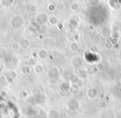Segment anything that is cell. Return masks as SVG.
Returning <instances> with one entry per match:
<instances>
[{
    "label": "cell",
    "mask_w": 121,
    "mask_h": 118,
    "mask_svg": "<svg viewBox=\"0 0 121 118\" xmlns=\"http://www.w3.org/2000/svg\"><path fill=\"white\" fill-rule=\"evenodd\" d=\"M37 10H38V7H37V4H32L29 6V11H30L31 13H37Z\"/></svg>",
    "instance_id": "obj_26"
},
{
    "label": "cell",
    "mask_w": 121,
    "mask_h": 118,
    "mask_svg": "<svg viewBox=\"0 0 121 118\" xmlns=\"http://www.w3.org/2000/svg\"><path fill=\"white\" fill-rule=\"evenodd\" d=\"M47 9L48 12L52 13L56 9V4H53V3H50V4H48L47 5Z\"/></svg>",
    "instance_id": "obj_20"
},
{
    "label": "cell",
    "mask_w": 121,
    "mask_h": 118,
    "mask_svg": "<svg viewBox=\"0 0 121 118\" xmlns=\"http://www.w3.org/2000/svg\"><path fill=\"white\" fill-rule=\"evenodd\" d=\"M80 107V103L77 100H70L66 104V108L71 111H75Z\"/></svg>",
    "instance_id": "obj_5"
},
{
    "label": "cell",
    "mask_w": 121,
    "mask_h": 118,
    "mask_svg": "<svg viewBox=\"0 0 121 118\" xmlns=\"http://www.w3.org/2000/svg\"><path fill=\"white\" fill-rule=\"evenodd\" d=\"M97 95H98V91H97V89L95 87L89 88V89L87 90V91H86V96L91 100L95 99V98L97 96Z\"/></svg>",
    "instance_id": "obj_7"
},
{
    "label": "cell",
    "mask_w": 121,
    "mask_h": 118,
    "mask_svg": "<svg viewBox=\"0 0 121 118\" xmlns=\"http://www.w3.org/2000/svg\"><path fill=\"white\" fill-rule=\"evenodd\" d=\"M69 81L71 82L72 84H77L80 81H81V78L79 77L77 74H72L69 77Z\"/></svg>",
    "instance_id": "obj_16"
},
{
    "label": "cell",
    "mask_w": 121,
    "mask_h": 118,
    "mask_svg": "<svg viewBox=\"0 0 121 118\" xmlns=\"http://www.w3.org/2000/svg\"><path fill=\"white\" fill-rule=\"evenodd\" d=\"M19 45H20V47L21 48H23V49H26V48H28L31 45V42L29 39L26 38H22L19 42Z\"/></svg>",
    "instance_id": "obj_9"
},
{
    "label": "cell",
    "mask_w": 121,
    "mask_h": 118,
    "mask_svg": "<svg viewBox=\"0 0 121 118\" xmlns=\"http://www.w3.org/2000/svg\"><path fill=\"white\" fill-rule=\"evenodd\" d=\"M30 25L32 26V27L35 28V30L37 31V32H39V31H40V28L42 27V25H40V24H39L38 23L36 22V21H31Z\"/></svg>",
    "instance_id": "obj_22"
},
{
    "label": "cell",
    "mask_w": 121,
    "mask_h": 118,
    "mask_svg": "<svg viewBox=\"0 0 121 118\" xmlns=\"http://www.w3.org/2000/svg\"><path fill=\"white\" fill-rule=\"evenodd\" d=\"M13 4V0H1L0 1V5L4 9H8V8L11 7Z\"/></svg>",
    "instance_id": "obj_12"
},
{
    "label": "cell",
    "mask_w": 121,
    "mask_h": 118,
    "mask_svg": "<svg viewBox=\"0 0 121 118\" xmlns=\"http://www.w3.org/2000/svg\"><path fill=\"white\" fill-rule=\"evenodd\" d=\"M56 9L59 11V12H64L66 10V4L63 2H60L56 4Z\"/></svg>",
    "instance_id": "obj_19"
},
{
    "label": "cell",
    "mask_w": 121,
    "mask_h": 118,
    "mask_svg": "<svg viewBox=\"0 0 121 118\" xmlns=\"http://www.w3.org/2000/svg\"><path fill=\"white\" fill-rule=\"evenodd\" d=\"M0 10H1V5H0Z\"/></svg>",
    "instance_id": "obj_34"
},
{
    "label": "cell",
    "mask_w": 121,
    "mask_h": 118,
    "mask_svg": "<svg viewBox=\"0 0 121 118\" xmlns=\"http://www.w3.org/2000/svg\"><path fill=\"white\" fill-rule=\"evenodd\" d=\"M48 51L45 48H42L37 52V57L40 60H46L48 57Z\"/></svg>",
    "instance_id": "obj_8"
},
{
    "label": "cell",
    "mask_w": 121,
    "mask_h": 118,
    "mask_svg": "<svg viewBox=\"0 0 121 118\" xmlns=\"http://www.w3.org/2000/svg\"><path fill=\"white\" fill-rule=\"evenodd\" d=\"M78 76L81 80H84L86 77V72L84 69H79V73H78Z\"/></svg>",
    "instance_id": "obj_24"
},
{
    "label": "cell",
    "mask_w": 121,
    "mask_h": 118,
    "mask_svg": "<svg viewBox=\"0 0 121 118\" xmlns=\"http://www.w3.org/2000/svg\"><path fill=\"white\" fill-rule=\"evenodd\" d=\"M48 17L47 14L43 12H40L38 14H37L35 17V21L37 23H38L40 25H44V24L47 23L48 22Z\"/></svg>",
    "instance_id": "obj_2"
},
{
    "label": "cell",
    "mask_w": 121,
    "mask_h": 118,
    "mask_svg": "<svg viewBox=\"0 0 121 118\" xmlns=\"http://www.w3.org/2000/svg\"><path fill=\"white\" fill-rule=\"evenodd\" d=\"M74 1H75V2H76V3H78L79 1H81V0H74Z\"/></svg>",
    "instance_id": "obj_33"
},
{
    "label": "cell",
    "mask_w": 121,
    "mask_h": 118,
    "mask_svg": "<svg viewBox=\"0 0 121 118\" xmlns=\"http://www.w3.org/2000/svg\"><path fill=\"white\" fill-rule=\"evenodd\" d=\"M5 76H6V77H7L8 82L12 83L13 82L17 77V72L14 71V70H9V71L6 72Z\"/></svg>",
    "instance_id": "obj_6"
},
{
    "label": "cell",
    "mask_w": 121,
    "mask_h": 118,
    "mask_svg": "<svg viewBox=\"0 0 121 118\" xmlns=\"http://www.w3.org/2000/svg\"><path fill=\"white\" fill-rule=\"evenodd\" d=\"M36 64H37V62H36V60L34 58H29L27 61V65L30 66L31 68H32V67H34Z\"/></svg>",
    "instance_id": "obj_27"
},
{
    "label": "cell",
    "mask_w": 121,
    "mask_h": 118,
    "mask_svg": "<svg viewBox=\"0 0 121 118\" xmlns=\"http://www.w3.org/2000/svg\"><path fill=\"white\" fill-rule=\"evenodd\" d=\"M33 70L36 74H40V73H42V72L44 71V67H43V65L41 64V63H37V64L33 67Z\"/></svg>",
    "instance_id": "obj_13"
},
{
    "label": "cell",
    "mask_w": 121,
    "mask_h": 118,
    "mask_svg": "<svg viewBox=\"0 0 121 118\" xmlns=\"http://www.w3.org/2000/svg\"><path fill=\"white\" fill-rule=\"evenodd\" d=\"M11 47H12V49H13V50H14V51L18 50V49L20 48V45H19V42H13V43L11 44Z\"/></svg>",
    "instance_id": "obj_28"
},
{
    "label": "cell",
    "mask_w": 121,
    "mask_h": 118,
    "mask_svg": "<svg viewBox=\"0 0 121 118\" xmlns=\"http://www.w3.org/2000/svg\"><path fill=\"white\" fill-rule=\"evenodd\" d=\"M97 68H99V69L101 70L103 68V64H102V63H99V64L97 65Z\"/></svg>",
    "instance_id": "obj_31"
},
{
    "label": "cell",
    "mask_w": 121,
    "mask_h": 118,
    "mask_svg": "<svg viewBox=\"0 0 121 118\" xmlns=\"http://www.w3.org/2000/svg\"><path fill=\"white\" fill-rule=\"evenodd\" d=\"M0 1H1V0H0Z\"/></svg>",
    "instance_id": "obj_36"
},
{
    "label": "cell",
    "mask_w": 121,
    "mask_h": 118,
    "mask_svg": "<svg viewBox=\"0 0 121 118\" xmlns=\"http://www.w3.org/2000/svg\"><path fill=\"white\" fill-rule=\"evenodd\" d=\"M69 25L73 28H76L79 27V22L76 18H71L69 20Z\"/></svg>",
    "instance_id": "obj_18"
},
{
    "label": "cell",
    "mask_w": 121,
    "mask_h": 118,
    "mask_svg": "<svg viewBox=\"0 0 121 118\" xmlns=\"http://www.w3.org/2000/svg\"><path fill=\"white\" fill-rule=\"evenodd\" d=\"M118 3H119V4H121V0H117Z\"/></svg>",
    "instance_id": "obj_32"
},
{
    "label": "cell",
    "mask_w": 121,
    "mask_h": 118,
    "mask_svg": "<svg viewBox=\"0 0 121 118\" xmlns=\"http://www.w3.org/2000/svg\"><path fill=\"white\" fill-rule=\"evenodd\" d=\"M91 50L92 51V52H98V47H97V46H92V47H91Z\"/></svg>",
    "instance_id": "obj_30"
},
{
    "label": "cell",
    "mask_w": 121,
    "mask_h": 118,
    "mask_svg": "<svg viewBox=\"0 0 121 118\" xmlns=\"http://www.w3.org/2000/svg\"><path fill=\"white\" fill-rule=\"evenodd\" d=\"M69 87H70L69 83H68L67 82H63L60 86V89L62 91H66L68 89H69Z\"/></svg>",
    "instance_id": "obj_21"
},
{
    "label": "cell",
    "mask_w": 121,
    "mask_h": 118,
    "mask_svg": "<svg viewBox=\"0 0 121 118\" xmlns=\"http://www.w3.org/2000/svg\"><path fill=\"white\" fill-rule=\"evenodd\" d=\"M24 23H25V20H24L23 17L22 15H14L10 19V25L15 30H18V29L22 28L23 27Z\"/></svg>",
    "instance_id": "obj_1"
},
{
    "label": "cell",
    "mask_w": 121,
    "mask_h": 118,
    "mask_svg": "<svg viewBox=\"0 0 121 118\" xmlns=\"http://www.w3.org/2000/svg\"><path fill=\"white\" fill-rule=\"evenodd\" d=\"M27 30H28L29 32H31V33H35V32H37V31L35 30V28H34L32 26L29 25L28 27H27Z\"/></svg>",
    "instance_id": "obj_29"
},
{
    "label": "cell",
    "mask_w": 121,
    "mask_h": 118,
    "mask_svg": "<svg viewBox=\"0 0 121 118\" xmlns=\"http://www.w3.org/2000/svg\"><path fill=\"white\" fill-rule=\"evenodd\" d=\"M21 73L23 75H29L32 73V68L27 64L24 65V66H22V68H21Z\"/></svg>",
    "instance_id": "obj_14"
},
{
    "label": "cell",
    "mask_w": 121,
    "mask_h": 118,
    "mask_svg": "<svg viewBox=\"0 0 121 118\" xmlns=\"http://www.w3.org/2000/svg\"><path fill=\"white\" fill-rule=\"evenodd\" d=\"M71 64L74 68L80 69L83 66V61L80 56H75L71 59Z\"/></svg>",
    "instance_id": "obj_4"
},
{
    "label": "cell",
    "mask_w": 121,
    "mask_h": 118,
    "mask_svg": "<svg viewBox=\"0 0 121 118\" xmlns=\"http://www.w3.org/2000/svg\"><path fill=\"white\" fill-rule=\"evenodd\" d=\"M13 1H17V0H13Z\"/></svg>",
    "instance_id": "obj_35"
},
{
    "label": "cell",
    "mask_w": 121,
    "mask_h": 118,
    "mask_svg": "<svg viewBox=\"0 0 121 118\" xmlns=\"http://www.w3.org/2000/svg\"><path fill=\"white\" fill-rule=\"evenodd\" d=\"M47 23L52 26H56L59 23V19L56 16H54V15L49 16L48 17V22Z\"/></svg>",
    "instance_id": "obj_11"
},
{
    "label": "cell",
    "mask_w": 121,
    "mask_h": 118,
    "mask_svg": "<svg viewBox=\"0 0 121 118\" xmlns=\"http://www.w3.org/2000/svg\"><path fill=\"white\" fill-rule=\"evenodd\" d=\"M60 75V70L57 67H52L47 73V77L49 79H56Z\"/></svg>",
    "instance_id": "obj_3"
},
{
    "label": "cell",
    "mask_w": 121,
    "mask_h": 118,
    "mask_svg": "<svg viewBox=\"0 0 121 118\" xmlns=\"http://www.w3.org/2000/svg\"><path fill=\"white\" fill-rule=\"evenodd\" d=\"M60 113L59 111L56 109H52L47 114V117L48 118H60Z\"/></svg>",
    "instance_id": "obj_10"
},
{
    "label": "cell",
    "mask_w": 121,
    "mask_h": 118,
    "mask_svg": "<svg viewBox=\"0 0 121 118\" xmlns=\"http://www.w3.org/2000/svg\"><path fill=\"white\" fill-rule=\"evenodd\" d=\"M70 8H71V10L72 11V12H76V11L79 9V4H78V3L74 2L71 4V7Z\"/></svg>",
    "instance_id": "obj_25"
},
{
    "label": "cell",
    "mask_w": 121,
    "mask_h": 118,
    "mask_svg": "<svg viewBox=\"0 0 121 118\" xmlns=\"http://www.w3.org/2000/svg\"><path fill=\"white\" fill-rule=\"evenodd\" d=\"M69 48H70V50H71V52H77V51H79L80 45H79V43H78V42H71V44H70Z\"/></svg>",
    "instance_id": "obj_15"
},
{
    "label": "cell",
    "mask_w": 121,
    "mask_h": 118,
    "mask_svg": "<svg viewBox=\"0 0 121 118\" xmlns=\"http://www.w3.org/2000/svg\"><path fill=\"white\" fill-rule=\"evenodd\" d=\"M101 33H102V35H104V36H108L109 33H110V29H109V27H107V26L103 27L102 28H101Z\"/></svg>",
    "instance_id": "obj_23"
},
{
    "label": "cell",
    "mask_w": 121,
    "mask_h": 118,
    "mask_svg": "<svg viewBox=\"0 0 121 118\" xmlns=\"http://www.w3.org/2000/svg\"><path fill=\"white\" fill-rule=\"evenodd\" d=\"M87 3L91 7H97L100 4L101 0H87Z\"/></svg>",
    "instance_id": "obj_17"
}]
</instances>
